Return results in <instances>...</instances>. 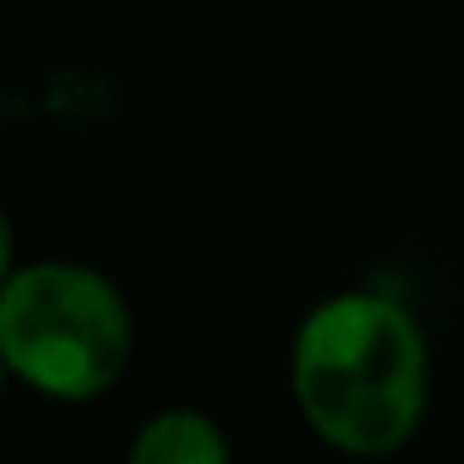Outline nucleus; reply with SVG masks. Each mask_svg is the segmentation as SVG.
<instances>
[{
	"mask_svg": "<svg viewBox=\"0 0 464 464\" xmlns=\"http://www.w3.org/2000/svg\"><path fill=\"white\" fill-rule=\"evenodd\" d=\"M290 400L320 444L384 459L420 434L430 410V340L384 290H334L290 340Z\"/></svg>",
	"mask_w": 464,
	"mask_h": 464,
	"instance_id": "1",
	"label": "nucleus"
},
{
	"mask_svg": "<svg viewBox=\"0 0 464 464\" xmlns=\"http://www.w3.org/2000/svg\"><path fill=\"white\" fill-rule=\"evenodd\" d=\"M11 380L51 404L105 400L135 360V310L121 285L81 260H31L0 290Z\"/></svg>",
	"mask_w": 464,
	"mask_h": 464,
	"instance_id": "2",
	"label": "nucleus"
},
{
	"mask_svg": "<svg viewBox=\"0 0 464 464\" xmlns=\"http://www.w3.org/2000/svg\"><path fill=\"white\" fill-rule=\"evenodd\" d=\"M130 464H230L235 444L225 424L200 404H165L125 444Z\"/></svg>",
	"mask_w": 464,
	"mask_h": 464,
	"instance_id": "3",
	"label": "nucleus"
},
{
	"mask_svg": "<svg viewBox=\"0 0 464 464\" xmlns=\"http://www.w3.org/2000/svg\"><path fill=\"white\" fill-rule=\"evenodd\" d=\"M15 225H11V210L0 205V290H5V280L15 275Z\"/></svg>",
	"mask_w": 464,
	"mask_h": 464,
	"instance_id": "4",
	"label": "nucleus"
},
{
	"mask_svg": "<svg viewBox=\"0 0 464 464\" xmlns=\"http://www.w3.org/2000/svg\"><path fill=\"white\" fill-rule=\"evenodd\" d=\"M11 384V364H5V350H0V390Z\"/></svg>",
	"mask_w": 464,
	"mask_h": 464,
	"instance_id": "5",
	"label": "nucleus"
}]
</instances>
